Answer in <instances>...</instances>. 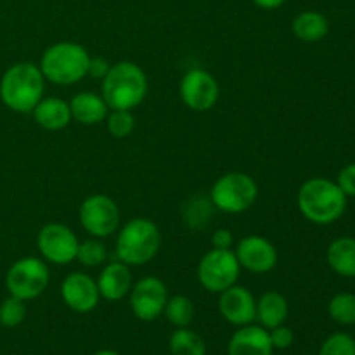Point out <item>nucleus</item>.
Here are the masks:
<instances>
[{
    "instance_id": "obj_1",
    "label": "nucleus",
    "mask_w": 355,
    "mask_h": 355,
    "mask_svg": "<svg viewBox=\"0 0 355 355\" xmlns=\"http://www.w3.org/2000/svg\"><path fill=\"white\" fill-rule=\"evenodd\" d=\"M298 208L312 224L329 225L345 214L347 196L336 182L315 177L307 180L298 191Z\"/></svg>"
},
{
    "instance_id": "obj_2",
    "label": "nucleus",
    "mask_w": 355,
    "mask_h": 355,
    "mask_svg": "<svg viewBox=\"0 0 355 355\" xmlns=\"http://www.w3.org/2000/svg\"><path fill=\"white\" fill-rule=\"evenodd\" d=\"M45 78L33 62H17L0 80V99L16 113H31L44 96Z\"/></svg>"
},
{
    "instance_id": "obj_3",
    "label": "nucleus",
    "mask_w": 355,
    "mask_h": 355,
    "mask_svg": "<svg viewBox=\"0 0 355 355\" xmlns=\"http://www.w3.org/2000/svg\"><path fill=\"white\" fill-rule=\"evenodd\" d=\"M103 99L110 110H134L148 94V78L141 66L130 61L113 64L103 78Z\"/></svg>"
},
{
    "instance_id": "obj_4",
    "label": "nucleus",
    "mask_w": 355,
    "mask_h": 355,
    "mask_svg": "<svg viewBox=\"0 0 355 355\" xmlns=\"http://www.w3.org/2000/svg\"><path fill=\"white\" fill-rule=\"evenodd\" d=\"M90 55L83 45L59 42L51 45L40 59V71L45 80L55 85H73L89 71Z\"/></svg>"
},
{
    "instance_id": "obj_5",
    "label": "nucleus",
    "mask_w": 355,
    "mask_h": 355,
    "mask_svg": "<svg viewBox=\"0 0 355 355\" xmlns=\"http://www.w3.org/2000/svg\"><path fill=\"white\" fill-rule=\"evenodd\" d=\"M162 245L158 225L149 218H132L116 238V257L127 266H144L153 260Z\"/></svg>"
},
{
    "instance_id": "obj_6",
    "label": "nucleus",
    "mask_w": 355,
    "mask_h": 355,
    "mask_svg": "<svg viewBox=\"0 0 355 355\" xmlns=\"http://www.w3.org/2000/svg\"><path fill=\"white\" fill-rule=\"evenodd\" d=\"M259 186L243 172H231L222 175L210 191L211 205L224 214H243L257 201Z\"/></svg>"
},
{
    "instance_id": "obj_7",
    "label": "nucleus",
    "mask_w": 355,
    "mask_h": 355,
    "mask_svg": "<svg viewBox=\"0 0 355 355\" xmlns=\"http://www.w3.org/2000/svg\"><path fill=\"white\" fill-rule=\"evenodd\" d=\"M49 267L37 257H24L14 262L7 270L6 286L9 295L21 300H33L40 297L49 286Z\"/></svg>"
},
{
    "instance_id": "obj_8",
    "label": "nucleus",
    "mask_w": 355,
    "mask_h": 355,
    "mask_svg": "<svg viewBox=\"0 0 355 355\" xmlns=\"http://www.w3.org/2000/svg\"><path fill=\"white\" fill-rule=\"evenodd\" d=\"M239 270L241 266L231 248H214L205 253L198 263V279L205 290L211 293H222L227 288L234 286L239 277Z\"/></svg>"
},
{
    "instance_id": "obj_9",
    "label": "nucleus",
    "mask_w": 355,
    "mask_h": 355,
    "mask_svg": "<svg viewBox=\"0 0 355 355\" xmlns=\"http://www.w3.org/2000/svg\"><path fill=\"white\" fill-rule=\"evenodd\" d=\"M80 224L94 238H107L120 225L118 205L106 194H92L80 205Z\"/></svg>"
},
{
    "instance_id": "obj_10",
    "label": "nucleus",
    "mask_w": 355,
    "mask_h": 355,
    "mask_svg": "<svg viewBox=\"0 0 355 355\" xmlns=\"http://www.w3.org/2000/svg\"><path fill=\"white\" fill-rule=\"evenodd\" d=\"M37 245L47 262L66 266L76 259L80 241L75 232L64 224H47L38 232Z\"/></svg>"
},
{
    "instance_id": "obj_11",
    "label": "nucleus",
    "mask_w": 355,
    "mask_h": 355,
    "mask_svg": "<svg viewBox=\"0 0 355 355\" xmlns=\"http://www.w3.org/2000/svg\"><path fill=\"white\" fill-rule=\"evenodd\" d=\"M168 291L159 277L148 276L139 279L130 288V307L137 319L151 322L165 311Z\"/></svg>"
},
{
    "instance_id": "obj_12",
    "label": "nucleus",
    "mask_w": 355,
    "mask_h": 355,
    "mask_svg": "<svg viewBox=\"0 0 355 355\" xmlns=\"http://www.w3.org/2000/svg\"><path fill=\"white\" fill-rule=\"evenodd\" d=\"M218 96H220L218 82L211 73L205 69H191L180 82V97L184 104L193 111L203 113V111L211 110L217 104Z\"/></svg>"
},
{
    "instance_id": "obj_13",
    "label": "nucleus",
    "mask_w": 355,
    "mask_h": 355,
    "mask_svg": "<svg viewBox=\"0 0 355 355\" xmlns=\"http://www.w3.org/2000/svg\"><path fill=\"white\" fill-rule=\"evenodd\" d=\"M236 259L243 269L253 274H266L276 267L277 250L262 236H246L236 246Z\"/></svg>"
},
{
    "instance_id": "obj_14",
    "label": "nucleus",
    "mask_w": 355,
    "mask_h": 355,
    "mask_svg": "<svg viewBox=\"0 0 355 355\" xmlns=\"http://www.w3.org/2000/svg\"><path fill=\"white\" fill-rule=\"evenodd\" d=\"M61 298L73 312L78 314L92 312L101 298L97 281L83 272L68 274L61 284Z\"/></svg>"
},
{
    "instance_id": "obj_15",
    "label": "nucleus",
    "mask_w": 355,
    "mask_h": 355,
    "mask_svg": "<svg viewBox=\"0 0 355 355\" xmlns=\"http://www.w3.org/2000/svg\"><path fill=\"white\" fill-rule=\"evenodd\" d=\"M218 311L222 318L234 326L252 324L257 318V300L252 291L243 286H231L222 291L218 298Z\"/></svg>"
},
{
    "instance_id": "obj_16",
    "label": "nucleus",
    "mask_w": 355,
    "mask_h": 355,
    "mask_svg": "<svg viewBox=\"0 0 355 355\" xmlns=\"http://www.w3.org/2000/svg\"><path fill=\"white\" fill-rule=\"evenodd\" d=\"M272 352L269 329L255 324L241 326L231 336L227 345L229 355H272Z\"/></svg>"
},
{
    "instance_id": "obj_17",
    "label": "nucleus",
    "mask_w": 355,
    "mask_h": 355,
    "mask_svg": "<svg viewBox=\"0 0 355 355\" xmlns=\"http://www.w3.org/2000/svg\"><path fill=\"white\" fill-rule=\"evenodd\" d=\"M99 295L107 302H118L130 293L132 288V274L127 263L111 262L107 263L99 274L97 279Z\"/></svg>"
},
{
    "instance_id": "obj_18",
    "label": "nucleus",
    "mask_w": 355,
    "mask_h": 355,
    "mask_svg": "<svg viewBox=\"0 0 355 355\" xmlns=\"http://www.w3.org/2000/svg\"><path fill=\"white\" fill-rule=\"evenodd\" d=\"M69 110L73 120L80 121L82 125H97L106 120L110 106L103 96L94 92H80L69 101Z\"/></svg>"
},
{
    "instance_id": "obj_19",
    "label": "nucleus",
    "mask_w": 355,
    "mask_h": 355,
    "mask_svg": "<svg viewBox=\"0 0 355 355\" xmlns=\"http://www.w3.org/2000/svg\"><path fill=\"white\" fill-rule=\"evenodd\" d=\"M31 113H33L35 121H37L42 128H45V130H62V128L68 127V123L71 121L69 103L59 99V97H47V99H42Z\"/></svg>"
},
{
    "instance_id": "obj_20",
    "label": "nucleus",
    "mask_w": 355,
    "mask_h": 355,
    "mask_svg": "<svg viewBox=\"0 0 355 355\" xmlns=\"http://www.w3.org/2000/svg\"><path fill=\"white\" fill-rule=\"evenodd\" d=\"M288 300L277 291H269V293L262 295L260 300L257 302V321L260 326L266 329L277 328V326L284 324L288 318Z\"/></svg>"
},
{
    "instance_id": "obj_21",
    "label": "nucleus",
    "mask_w": 355,
    "mask_h": 355,
    "mask_svg": "<svg viewBox=\"0 0 355 355\" xmlns=\"http://www.w3.org/2000/svg\"><path fill=\"white\" fill-rule=\"evenodd\" d=\"M295 37L302 42H319L329 33V23L324 14L318 10H304L291 23Z\"/></svg>"
},
{
    "instance_id": "obj_22",
    "label": "nucleus",
    "mask_w": 355,
    "mask_h": 355,
    "mask_svg": "<svg viewBox=\"0 0 355 355\" xmlns=\"http://www.w3.org/2000/svg\"><path fill=\"white\" fill-rule=\"evenodd\" d=\"M329 267L343 277L355 279V238H338L326 253Z\"/></svg>"
},
{
    "instance_id": "obj_23",
    "label": "nucleus",
    "mask_w": 355,
    "mask_h": 355,
    "mask_svg": "<svg viewBox=\"0 0 355 355\" xmlns=\"http://www.w3.org/2000/svg\"><path fill=\"white\" fill-rule=\"evenodd\" d=\"M172 355H207V343L189 328H177L168 342Z\"/></svg>"
},
{
    "instance_id": "obj_24",
    "label": "nucleus",
    "mask_w": 355,
    "mask_h": 355,
    "mask_svg": "<svg viewBox=\"0 0 355 355\" xmlns=\"http://www.w3.org/2000/svg\"><path fill=\"white\" fill-rule=\"evenodd\" d=\"M163 314L175 328H187L194 318V304L191 302V298L184 297V295L168 297Z\"/></svg>"
},
{
    "instance_id": "obj_25",
    "label": "nucleus",
    "mask_w": 355,
    "mask_h": 355,
    "mask_svg": "<svg viewBox=\"0 0 355 355\" xmlns=\"http://www.w3.org/2000/svg\"><path fill=\"white\" fill-rule=\"evenodd\" d=\"M329 318L342 326L355 324V295L338 293L329 300Z\"/></svg>"
},
{
    "instance_id": "obj_26",
    "label": "nucleus",
    "mask_w": 355,
    "mask_h": 355,
    "mask_svg": "<svg viewBox=\"0 0 355 355\" xmlns=\"http://www.w3.org/2000/svg\"><path fill=\"white\" fill-rule=\"evenodd\" d=\"M107 259V250L104 243L99 239H87V241L80 243L78 252H76V259L82 266L85 267H97L101 263L106 262Z\"/></svg>"
},
{
    "instance_id": "obj_27",
    "label": "nucleus",
    "mask_w": 355,
    "mask_h": 355,
    "mask_svg": "<svg viewBox=\"0 0 355 355\" xmlns=\"http://www.w3.org/2000/svg\"><path fill=\"white\" fill-rule=\"evenodd\" d=\"M24 318H26L24 300L12 297V295L2 300V304H0V324L3 328H16L24 321Z\"/></svg>"
},
{
    "instance_id": "obj_28",
    "label": "nucleus",
    "mask_w": 355,
    "mask_h": 355,
    "mask_svg": "<svg viewBox=\"0 0 355 355\" xmlns=\"http://www.w3.org/2000/svg\"><path fill=\"white\" fill-rule=\"evenodd\" d=\"M107 130L113 137L125 139L134 132L135 118L130 110H111L107 113Z\"/></svg>"
},
{
    "instance_id": "obj_29",
    "label": "nucleus",
    "mask_w": 355,
    "mask_h": 355,
    "mask_svg": "<svg viewBox=\"0 0 355 355\" xmlns=\"http://www.w3.org/2000/svg\"><path fill=\"white\" fill-rule=\"evenodd\" d=\"M319 355H355V338L349 333H333L324 340Z\"/></svg>"
},
{
    "instance_id": "obj_30",
    "label": "nucleus",
    "mask_w": 355,
    "mask_h": 355,
    "mask_svg": "<svg viewBox=\"0 0 355 355\" xmlns=\"http://www.w3.org/2000/svg\"><path fill=\"white\" fill-rule=\"evenodd\" d=\"M269 338L270 343L276 350H286L293 345L295 335L290 328H286L284 324L277 326V328L269 329Z\"/></svg>"
},
{
    "instance_id": "obj_31",
    "label": "nucleus",
    "mask_w": 355,
    "mask_h": 355,
    "mask_svg": "<svg viewBox=\"0 0 355 355\" xmlns=\"http://www.w3.org/2000/svg\"><path fill=\"white\" fill-rule=\"evenodd\" d=\"M336 184L347 198H355V163L343 166L336 177Z\"/></svg>"
},
{
    "instance_id": "obj_32",
    "label": "nucleus",
    "mask_w": 355,
    "mask_h": 355,
    "mask_svg": "<svg viewBox=\"0 0 355 355\" xmlns=\"http://www.w3.org/2000/svg\"><path fill=\"white\" fill-rule=\"evenodd\" d=\"M110 68L111 64L104 58H90L89 71H87V75H90L92 78L103 80L104 76L107 75V71H110Z\"/></svg>"
},
{
    "instance_id": "obj_33",
    "label": "nucleus",
    "mask_w": 355,
    "mask_h": 355,
    "mask_svg": "<svg viewBox=\"0 0 355 355\" xmlns=\"http://www.w3.org/2000/svg\"><path fill=\"white\" fill-rule=\"evenodd\" d=\"M211 245H214V248H220V250L231 248L232 246L231 231H227V229H218V231H215L214 236H211Z\"/></svg>"
},
{
    "instance_id": "obj_34",
    "label": "nucleus",
    "mask_w": 355,
    "mask_h": 355,
    "mask_svg": "<svg viewBox=\"0 0 355 355\" xmlns=\"http://www.w3.org/2000/svg\"><path fill=\"white\" fill-rule=\"evenodd\" d=\"M284 2H286V0H253V3H255L257 7H260V9H277V7L283 6Z\"/></svg>"
},
{
    "instance_id": "obj_35",
    "label": "nucleus",
    "mask_w": 355,
    "mask_h": 355,
    "mask_svg": "<svg viewBox=\"0 0 355 355\" xmlns=\"http://www.w3.org/2000/svg\"><path fill=\"white\" fill-rule=\"evenodd\" d=\"M94 355H120V354L114 352V350H101V352H97Z\"/></svg>"
}]
</instances>
